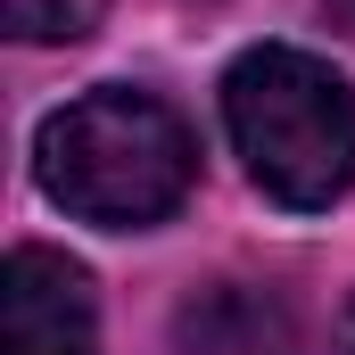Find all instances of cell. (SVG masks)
Returning <instances> with one entry per match:
<instances>
[{
    "mask_svg": "<svg viewBox=\"0 0 355 355\" xmlns=\"http://www.w3.org/2000/svg\"><path fill=\"white\" fill-rule=\"evenodd\" d=\"M33 166H42V190L83 215V223H107V232H141L157 215H174L198 182V141L157 91H83L67 99L42 141H33Z\"/></svg>",
    "mask_w": 355,
    "mask_h": 355,
    "instance_id": "6da1fadb",
    "label": "cell"
},
{
    "mask_svg": "<svg viewBox=\"0 0 355 355\" xmlns=\"http://www.w3.org/2000/svg\"><path fill=\"white\" fill-rule=\"evenodd\" d=\"M339 355H355V297H347V314H339Z\"/></svg>",
    "mask_w": 355,
    "mask_h": 355,
    "instance_id": "8992f818",
    "label": "cell"
},
{
    "mask_svg": "<svg viewBox=\"0 0 355 355\" xmlns=\"http://www.w3.org/2000/svg\"><path fill=\"white\" fill-rule=\"evenodd\" d=\"M339 8H347V17H355V0H339Z\"/></svg>",
    "mask_w": 355,
    "mask_h": 355,
    "instance_id": "52a82bcc",
    "label": "cell"
},
{
    "mask_svg": "<svg viewBox=\"0 0 355 355\" xmlns=\"http://www.w3.org/2000/svg\"><path fill=\"white\" fill-rule=\"evenodd\" d=\"M174 355H297V322L272 289L215 281L174 314Z\"/></svg>",
    "mask_w": 355,
    "mask_h": 355,
    "instance_id": "277c9868",
    "label": "cell"
},
{
    "mask_svg": "<svg viewBox=\"0 0 355 355\" xmlns=\"http://www.w3.org/2000/svg\"><path fill=\"white\" fill-rule=\"evenodd\" d=\"M0 355H99L91 272L58 248H17L0 281Z\"/></svg>",
    "mask_w": 355,
    "mask_h": 355,
    "instance_id": "3957f363",
    "label": "cell"
},
{
    "mask_svg": "<svg viewBox=\"0 0 355 355\" xmlns=\"http://www.w3.org/2000/svg\"><path fill=\"white\" fill-rule=\"evenodd\" d=\"M99 17H107V0H8L17 42H83Z\"/></svg>",
    "mask_w": 355,
    "mask_h": 355,
    "instance_id": "5b68a950",
    "label": "cell"
},
{
    "mask_svg": "<svg viewBox=\"0 0 355 355\" xmlns=\"http://www.w3.org/2000/svg\"><path fill=\"white\" fill-rule=\"evenodd\" d=\"M223 124H232V149L248 182L314 215L331 198H347L355 182V91L314 58V50H289L265 42L248 50L232 75H223Z\"/></svg>",
    "mask_w": 355,
    "mask_h": 355,
    "instance_id": "7a4b0ae2",
    "label": "cell"
}]
</instances>
